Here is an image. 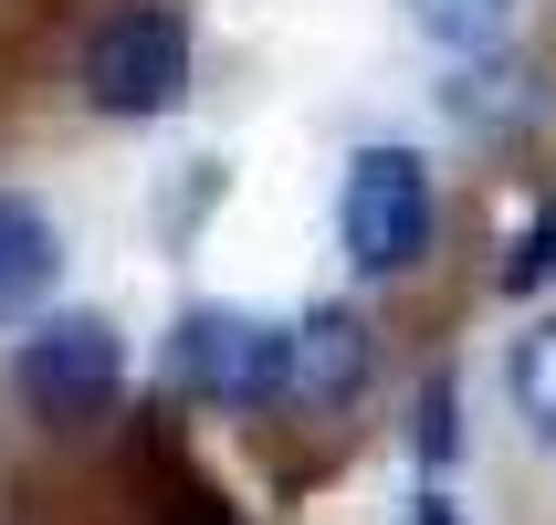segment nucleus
<instances>
[{
  "label": "nucleus",
  "mask_w": 556,
  "mask_h": 525,
  "mask_svg": "<svg viewBox=\"0 0 556 525\" xmlns=\"http://www.w3.org/2000/svg\"><path fill=\"white\" fill-rule=\"evenodd\" d=\"M74 85H85L94 116H168L189 95V11L179 0H126L85 32L74 53Z\"/></svg>",
  "instance_id": "obj_1"
},
{
  "label": "nucleus",
  "mask_w": 556,
  "mask_h": 525,
  "mask_svg": "<svg viewBox=\"0 0 556 525\" xmlns=\"http://www.w3.org/2000/svg\"><path fill=\"white\" fill-rule=\"evenodd\" d=\"M441 232V189H431V158L420 148H357L346 158V189H337V242L357 274H409Z\"/></svg>",
  "instance_id": "obj_2"
},
{
  "label": "nucleus",
  "mask_w": 556,
  "mask_h": 525,
  "mask_svg": "<svg viewBox=\"0 0 556 525\" xmlns=\"http://www.w3.org/2000/svg\"><path fill=\"white\" fill-rule=\"evenodd\" d=\"M11 389H22L31 421H53V432H85L105 421L126 389V337L105 315H31V337L11 347Z\"/></svg>",
  "instance_id": "obj_3"
},
{
  "label": "nucleus",
  "mask_w": 556,
  "mask_h": 525,
  "mask_svg": "<svg viewBox=\"0 0 556 525\" xmlns=\"http://www.w3.org/2000/svg\"><path fill=\"white\" fill-rule=\"evenodd\" d=\"M168 378L200 410H274L283 400V326L242 305H189L168 326Z\"/></svg>",
  "instance_id": "obj_4"
},
{
  "label": "nucleus",
  "mask_w": 556,
  "mask_h": 525,
  "mask_svg": "<svg viewBox=\"0 0 556 525\" xmlns=\"http://www.w3.org/2000/svg\"><path fill=\"white\" fill-rule=\"evenodd\" d=\"M368 315L357 305H305L294 326H283V400L294 410H346L357 389H368Z\"/></svg>",
  "instance_id": "obj_5"
},
{
  "label": "nucleus",
  "mask_w": 556,
  "mask_h": 525,
  "mask_svg": "<svg viewBox=\"0 0 556 525\" xmlns=\"http://www.w3.org/2000/svg\"><path fill=\"white\" fill-rule=\"evenodd\" d=\"M63 284V232L53 211L31 200V189H0V326H22V315L53 305Z\"/></svg>",
  "instance_id": "obj_6"
},
{
  "label": "nucleus",
  "mask_w": 556,
  "mask_h": 525,
  "mask_svg": "<svg viewBox=\"0 0 556 525\" xmlns=\"http://www.w3.org/2000/svg\"><path fill=\"white\" fill-rule=\"evenodd\" d=\"M504 400H515V421L556 452V315H535L526 337L504 347Z\"/></svg>",
  "instance_id": "obj_7"
},
{
  "label": "nucleus",
  "mask_w": 556,
  "mask_h": 525,
  "mask_svg": "<svg viewBox=\"0 0 556 525\" xmlns=\"http://www.w3.org/2000/svg\"><path fill=\"white\" fill-rule=\"evenodd\" d=\"M409 22L431 32L441 53L483 63V53H504V32H515V0H409Z\"/></svg>",
  "instance_id": "obj_8"
},
{
  "label": "nucleus",
  "mask_w": 556,
  "mask_h": 525,
  "mask_svg": "<svg viewBox=\"0 0 556 525\" xmlns=\"http://www.w3.org/2000/svg\"><path fill=\"white\" fill-rule=\"evenodd\" d=\"M504 85H526V74L483 53V63H463V74L441 85V105H452V116H463V126H504V116H526V95H504Z\"/></svg>",
  "instance_id": "obj_9"
},
{
  "label": "nucleus",
  "mask_w": 556,
  "mask_h": 525,
  "mask_svg": "<svg viewBox=\"0 0 556 525\" xmlns=\"http://www.w3.org/2000/svg\"><path fill=\"white\" fill-rule=\"evenodd\" d=\"M452 378H431V389H420V463H452Z\"/></svg>",
  "instance_id": "obj_10"
},
{
  "label": "nucleus",
  "mask_w": 556,
  "mask_h": 525,
  "mask_svg": "<svg viewBox=\"0 0 556 525\" xmlns=\"http://www.w3.org/2000/svg\"><path fill=\"white\" fill-rule=\"evenodd\" d=\"M546 274H556V211L535 221V232H526V252L504 263V284H515V295H526V284H546Z\"/></svg>",
  "instance_id": "obj_11"
},
{
  "label": "nucleus",
  "mask_w": 556,
  "mask_h": 525,
  "mask_svg": "<svg viewBox=\"0 0 556 525\" xmlns=\"http://www.w3.org/2000/svg\"><path fill=\"white\" fill-rule=\"evenodd\" d=\"M409 525H463V504H452V495H441V484H431V495L409 504Z\"/></svg>",
  "instance_id": "obj_12"
}]
</instances>
